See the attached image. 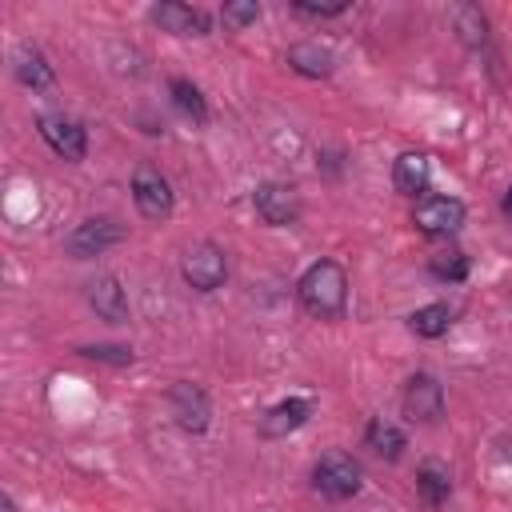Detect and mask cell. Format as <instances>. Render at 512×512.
<instances>
[{
	"instance_id": "cell-1",
	"label": "cell",
	"mask_w": 512,
	"mask_h": 512,
	"mask_svg": "<svg viewBox=\"0 0 512 512\" xmlns=\"http://www.w3.org/2000/svg\"><path fill=\"white\" fill-rule=\"evenodd\" d=\"M296 300L316 320H340L348 308V272L340 260L320 256L312 260L296 280Z\"/></svg>"
},
{
	"instance_id": "cell-2",
	"label": "cell",
	"mask_w": 512,
	"mask_h": 512,
	"mask_svg": "<svg viewBox=\"0 0 512 512\" xmlns=\"http://www.w3.org/2000/svg\"><path fill=\"white\" fill-rule=\"evenodd\" d=\"M364 484V468L360 460H352L348 452H324L316 464H312V488L324 496V500H352Z\"/></svg>"
},
{
	"instance_id": "cell-3",
	"label": "cell",
	"mask_w": 512,
	"mask_h": 512,
	"mask_svg": "<svg viewBox=\"0 0 512 512\" xmlns=\"http://www.w3.org/2000/svg\"><path fill=\"white\" fill-rule=\"evenodd\" d=\"M180 276L196 292H216L228 280V256H224V248L212 244V240L188 244L184 256H180Z\"/></svg>"
},
{
	"instance_id": "cell-4",
	"label": "cell",
	"mask_w": 512,
	"mask_h": 512,
	"mask_svg": "<svg viewBox=\"0 0 512 512\" xmlns=\"http://www.w3.org/2000/svg\"><path fill=\"white\" fill-rule=\"evenodd\" d=\"M132 204L144 220H168L176 208V192H172L168 176L148 160L136 164V172H132Z\"/></svg>"
},
{
	"instance_id": "cell-5",
	"label": "cell",
	"mask_w": 512,
	"mask_h": 512,
	"mask_svg": "<svg viewBox=\"0 0 512 512\" xmlns=\"http://www.w3.org/2000/svg\"><path fill=\"white\" fill-rule=\"evenodd\" d=\"M120 240H124V228L112 216H88L64 236V252L72 260H92V256H104L108 248H116Z\"/></svg>"
},
{
	"instance_id": "cell-6",
	"label": "cell",
	"mask_w": 512,
	"mask_h": 512,
	"mask_svg": "<svg viewBox=\"0 0 512 512\" xmlns=\"http://www.w3.org/2000/svg\"><path fill=\"white\" fill-rule=\"evenodd\" d=\"M168 412H172V420H176L184 432H192V436L208 432V424H212V400H208V392H204L200 384H192V380H172V384H168Z\"/></svg>"
},
{
	"instance_id": "cell-7",
	"label": "cell",
	"mask_w": 512,
	"mask_h": 512,
	"mask_svg": "<svg viewBox=\"0 0 512 512\" xmlns=\"http://www.w3.org/2000/svg\"><path fill=\"white\" fill-rule=\"evenodd\" d=\"M400 408L412 424H436L444 416V384L428 372H412L400 396Z\"/></svg>"
},
{
	"instance_id": "cell-8",
	"label": "cell",
	"mask_w": 512,
	"mask_h": 512,
	"mask_svg": "<svg viewBox=\"0 0 512 512\" xmlns=\"http://www.w3.org/2000/svg\"><path fill=\"white\" fill-rule=\"evenodd\" d=\"M36 132H40V140L60 156V160H84L88 156V132L76 124V120H68V116H60V112H40L36 116Z\"/></svg>"
},
{
	"instance_id": "cell-9",
	"label": "cell",
	"mask_w": 512,
	"mask_h": 512,
	"mask_svg": "<svg viewBox=\"0 0 512 512\" xmlns=\"http://www.w3.org/2000/svg\"><path fill=\"white\" fill-rule=\"evenodd\" d=\"M252 204H256V216L264 224H272V228H292L300 220V192L292 184L264 180V184H256Z\"/></svg>"
},
{
	"instance_id": "cell-10",
	"label": "cell",
	"mask_w": 512,
	"mask_h": 512,
	"mask_svg": "<svg viewBox=\"0 0 512 512\" xmlns=\"http://www.w3.org/2000/svg\"><path fill=\"white\" fill-rule=\"evenodd\" d=\"M464 216H468L464 200H456V196H424L416 204V212H412V224L424 236H456L464 228Z\"/></svg>"
},
{
	"instance_id": "cell-11",
	"label": "cell",
	"mask_w": 512,
	"mask_h": 512,
	"mask_svg": "<svg viewBox=\"0 0 512 512\" xmlns=\"http://www.w3.org/2000/svg\"><path fill=\"white\" fill-rule=\"evenodd\" d=\"M148 20L168 32V36H208L212 20L204 8H192V4H180V0H160L148 8Z\"/></svg>"
},
{
	"instance_id": "cell-12",
	"label": "cell",
	"mask_w": 512,
	"mask_h": 512,
	"mask_svg": "<svg viewBox=\"0 0 512 512\" xmlns=\"http://www.w3.org/2000/svg\"><path fill=\"white\" fill-rule=\"evenodd\" d=\"M308 416H312V400H308V396L276 400V404L260 416V436H264V440H284V436H292L296 428H304Z\"/></svg>"
},
{
	"instance_id": "cell-13",
	"label": "cell",
	"mask_w": 512,
	"mask_h": 512,
	"mask_svg": "<svg viewBox=\"0 0 512 512\" xmlns=\"http://www.w3.org/2000/svg\"><path fill=\"white\" fill-rule=\"evenodd\" d=\"M84 296H88V308L104 324H128V296H124V288H120V280L112 272L88 280V292Z\"/></svg>"
},
{
	"instance_id": "cell-14",
	"label": "cell",
	"mask_w": 512,
	"mask_h": 512,
	"mask_svg": "<svg viewBox=\"0 0 512 512\" xmlns=\"http://www.w3.org/2000/svg\"><path fill=\"white\" fill-rule=\"evenodd\" d=\"M12 68H16V80L32 92H52L56 88V68L48 64V56L36 44H20L16 56H12Z\"/></svg>"
},
{
	"instance_id": "cell-15",
	"label": "cell",
	"mask_w": 512,
	"mask_h": 512,
	"mask_svg": "<svg viewBox=\"0 0 512 512\" xmlns=\"http://www.w3.org/2000/svg\"><path fill=\"white\" fill-rule=\"evenodd\" d=\"M448 16H452V28H456V36H460V44H464L468 52H484V48H488L492 28H488V16L480 12V4L460 0V4L448 8Z\"/></svg>"
},
{
	"instance_id": "cell-16",
	"label": "cell",
	"mask_w": 512,
	"mask_h": 512,
	"mask_svg": "<svg viewBox=\"0 0 512 512\" xmlns=\"http://www.w3.org/2000/svg\"><path fill=\"white\" fill-rule=\"evenodd\" d=\"M428 180H432V160L424 152H400L392 160V188L400 196H420L428 192Z\"/></svg>"
},
{
	"instance_id": "cell-17",
	"label": "cell",
	"mask_w": 512,
	"mask_h": 512,
	"mask_svg": "<svg viewBox=\"0 0 512 512\" xmlns=\"http://www.w3.org/2000/svg\"><path fill=\"white\" fill-rule=\"evenodd\" d=\"M284 64L308 80H324L332 76V52L320 44V40H296L288 52H284Z\"/></svg>"
},
{
	"instance_id": "cell-18",
	"label": "cell",
	"mask_w": 512,
	"mask_h": 512,
	"mask_svg": "<svg viewBox=\"0 0 512 512\" xmlns=\"http://www.w3.org/2000/svg\"><path fill=\"white\" fill-rule=\"evenodd\" d=\"M364 444H368L376 456H384V460H400V452L408 448V436H404L400 424H392V420H384V416H372L368 428H364Z\"/></svg>"
},
{
	"instance_id": "cell-19",
	"label": "cell",
	"mask_w": 512,
	"mask_h": 512,
	"mask_svg": "<svg viewBox=\"0 0 512 512\" xmlns=\"http://www.w3.org/2000/svg\"><path fill=\"white\" fill-rule=\"evenodd\" d=\"M416 492H420V500H424L428 508H440V504L452 496V476H448V468H444L440 460H424V464L416 468Z\"/></svg>"
},
{
	"instance_id": "cell-20",
	"label": "cell",
	"mask_w": 512,
	"mask_h": 512,
	"mask_svg": "<svg viewBox=\"0 0 512 512\" xmlns=\"http://www.w3.org/2000/svg\"><path fill=\"white\" fill-rule=\"evenodd\" d=\"M452 324V308L444 300H432V304H420L412 316H408V328L420 336V340H440Z\"/></svg>"
},
{
	"instance_id": "cell-21",
	"label": "cell",
	"mask_w": 512,
	"mask_h": 512,
	"mask_svg": "<svg viewBox=\"0 0 512 512\" xmlns=\"http://www.w3.org/2000/svg\"><path fill=\"white\" fill-rule=\"evenodd\" d=\"M168 96H172V104H176L192 124H208V100H204V92H200L192 80L172 76V80H168Z\"/></svg>"
},
{
	"instance_id": "cell-22",
	"label": "cell",
	"mask_w": 512,
	"mask_h": 512,
	"mask_svg": "<svg viewBox=\"0 0 512 512\" xmlns=\"http://www.w3.org/2000/svg\"><path fill=\"white\" fill-rule=\"evenodd\" d=\"M468 268H472V260H468L464 248H440V252L428 256V272L444 284H460L468 276Z\"/></svg>"
},
{
	"instance_id": "cell-23",
	"label": "cell",
	"mask_w": 512,
	"mask_h": 512,
	"mask_svg": "<svg viewBox=\"0 0 512 512\" xmlns=\"http://www.w3.org/2000/svg\"><path fill=\"white\" fill-rule=\"evenodd\" d=\"M220 20H224L228 32H244L248 24L260 20V4H256V0H228V4L220 8Z\"/></svg>"
},
{
	"instance_id": "cell-24",
	"label": "cell",
	"mask_w": 512,
	"mask_h": 512,
	"mask_svg": "<svg viewBox=\"0 0 512 512\" xmlns=\"http://www.w3.org/2000/svg\"><path fill=\"white\" fill-rule=\"evenodd\" d=\"M76 352L84 360H100V364H116V368L132 364V348L128 344H80Z\"/></svg>"
},
{
	"instance_id": "cell-25",
	"label": "cell",
	"mask_w": 512,
	"mask_h": 512,
	"mask_svg": "<svg viewBox=\"0 0 512 512\" xmlns=\"http://www.w3.org/2000/svg\"><path fill=\"white\" fill-rule=\"evenodd\" d=\"M288 8H292V12H300V16H312V20H328V16H344V12H348V0H332V4H316V0H292Z\"/></svg>"
},
{
	"instance_id": "cell-26",
	"label": "cell",
	"mask_w": 512,
	"mask_h": 512,
	"mask_svg": "<svg viewBox=\"0 0 512 512\" xmlns=\"http://www.w3.org/2000/svg\"><path fill=\"white\" fill-rule=\"evenodd\" d=\"M500 212H504V220H512V184H508L504 196H500Z\"/></svg>"
}]
</instances>
